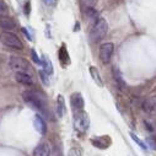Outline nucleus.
<instances>
[{
  "label": "nucleus",
  "instance_id": "23",
  "mask_svg": "<svg viewBox=\"0 0 156 156\" xmlns=\"http://www.w3.org/2000/svg\"><path fill=\"white\" fill-rule=\"evenodd\" d=\"M98 0H81V4L85 9H89V8H94L96 4H97Z\"/></svg>",
  "mask_w": 156,
  "mask_h": 156
},
{
  "label": "nucleus",
  "instance_id": "21",
  "mask_svg": "<svg viewBox=\"0 0 156 156\" xmlns=\"http://www.w3.org/2000/svg\"><path fill=\"white\" fill-rule=\"evenodd\" d=\"M66 156H83V149L79 147V146H73L68 151Z\"/></svg>",
  "mask_w": 156,
  "mask_h": 156
},
{
  "label": "nucleus",
  "instance_id": "5",
  "mask_svg": "<svg viewBox=\"0 0 156 156\" xmlns=\"http://www.w3.org/2000/svg\"><path fill=\"white\" fill-rule=\"evenodd\" d=\"M9 64H10V66H11L14 70H16L17 73H28L30 69H31L30 63H28L26 59L21 58V57H15V55L11 57L10 60H9Z\"/></svg>",
  "mask_w": 156,
  "mask_h": 156
},
{
  "label": "nucleus",
  "instance_id": "30",
  "mask_svg": "<svg viewBox=\"0 0 156 156\" xmlns=\"http://www.w3.org/2000/svg\"><path fill=\"white\" fill-rule=\"evenodd\" d=\"M22 32H23V33H25V34L27 36V40H30V41H32V37H31V34H30V33H28V32L26 31V28H22Z\"/></svg>",
  "mask_w": 156,
  "mask_h": 156
},
{
  "label": "nucleus",
  "instance_id": "20",
  "mask_svg": "<svg viewBox=\"0 0 156 156\" xmlns=\"http://www.w3.org/2000/svg\"><path fill=\"white\" fill-rule=\"evenodd\" d=\"M145 144H146L147 149L156 151V138L155 136H147L145 140Z\"/></svg>",
  "mask_w": 156,
  "mask_h": 156
},
{
  "label": "nucleus",
  "instance_id": "7",
  "mask_svg": "<svg viewBox=\"0 0 156 156\" xmlns=\"http://www.w3.org/2000/svg\"><path fill=\"white\" fill-rule=\"evenodd\" d=\"M91 144L101 150H106L112 145V139L109 135H98V136H94L90 139Z\"/></svg>",
  "mask_w": 156,
  "mask_h": 156
},
{
  "label": "nucleus",
  "instance_id": "26",
  "mask_svg": "<svg viewBox=\"0 0 156 156\" xmlns=\"http://www.w3.org/2000/svg\"><path fill=\"white\" fill-rule=\"evenodd\" d=\"M42 3L48 8H55L58 4V0H42Z\"/></svg>",
  "mask_w": 156,
  "mask_h": 156
},
{
  "label": "nucleus",
  "instance_id": "18",
  "mask_svg": "<svg viewBox=\"0 0 156 156\" xmlns=\"http://www.w3.org/2000/svg\"><path fill=\"white\" fill-rule=\"evenodd\" d=\"M85 14H86V17L89 19V21H91V22H94V23L98 20V12H97L94 8H89V9H86Z\"/></svg>",
  "mask_w": 156,
  "mask_h": 156
},
{
  "label": "nucleus",
  "instance_id": "8",
  "mask_svg": "<svg viewBox=\"0 0 156 156\" xmlns=\"http://www.w3.org/2000/svg\"><path fill=\"white\" fill-rule=\"evenodd\" d=\"M70 106L73 107V109L76 112V111H83L84 107H85V101H84V97L80 92H74L71 96H70Z\"/></svg>",
  "mask_w": 156,
  "mask_h": 156
},
{
  "label": "nucleus",
  "instance_id": "13",
  "mask_svg": "<svg viewBox=\"0 0 156 156\" xmlns=\"http://www.w3.org/2000/svg\"><path fill=\"white\" fill-rule=\"evenodd\" d=\"M55 112L58 118H63L65 112H66V107H65V100L63 97V95H58L57 96V101H55Z\"/></svg>",
  "mask_w": 156,
  "mask_h": 156
},
{
  "label": "nucleus",
  "instance_id": "11",
  "mask_svg": "<svg viewBox=\"0 0 156 156\" xmlns=\"http://www.w3.org/2000/svg\"><path fill=\"white\" fill-rule=\"evenodd\" d=\"M143 109L149 114H156V96L147 97L143 103Z\"/></svg>",
  "mask_w": 156,
  "mask_h": 156
},
{
  "label": "nucleus",
  "instance_id": "14",
  "mask_svg": "<svg viewBox=\"0 0 156 156\" xmlns=\"http://www.w3.org/2000/svg\"><path fill=\"white\" fill-rule=\"evenodd\" d=\"M15 79H16L17 83H20V84H22V85H27V86L33 85L32 77H31L27 73H16V74H15Z\"/></svg>",
  "mask_w": 156,
  "mask_h": 156
},
{
  "label": "nucleus",
  "instance_id": "27",
  "mask_svg": "<svg viewBox=\"0 0 156 156\" xmlns=\"http://www.w3.org/2000/svg\"><path fill=\"white\" fill-rule=\"evenodd\" d=\"M23 11H25V15H26V16H30V14H31V2H30V0L25 3V9H23Z\"/></svg>",
  "mask_w": 156,
  "mask_h": 156
},
{
  "label": "nucleus",
  "instance_id": "24",
  "mask_svg": "<svg viewBox=\"0 0 156 156\" xmlns=\"http://www.w3.org/2000/svg\"><path fill=\"white\" fill-rule=\"evenodd\" d=\"M8 12H9L8 5L3 2V0H0V16H6Z\"/></svg>",
  "mask_w": 156,
  "mask_h": 156
},
{
  "label": "nucleus",
  "instance_id": "29",
  "mask_svg": "<svg viewBox=\"0 0 156 156\" xmlns=\"http://www.w3.org/2000/svg\"><path fill=\"white\" fill-rule=\"evenodd\" d=\"M144 124H145V128L149 130V132H154L155 128H152V124H150L147 121H144Z\"/></svg>",
  "mask_w": 156,
  "mask_h": 156
},
{
  "label": "nucleus",
  "instance_id": "1",
  "mask_svg": "<svg viewBox=\"0 0 156 156\" xmlns=\"http://www.w3.org/2000/svg\"><path fill=\"white\" fill-rule=\"evenodd\" d=\"M22 98L28 106H31V108L43 112V113L46 112L47 101H46L44 96L41 95L40 92L33 91V90H26L22 92Z\"/></svg>",
  "mask_w": 156,
  "mask_h": 156
},
{
  "label": "nucleus",
  "instance_id": "16",
  "mask_svg": "<svg viewBox=\"0 0 156 156\" xmlns=\"http://www.w3.org/2000/svg\"><path fill=\"white\" fill-rule=\"evenodd\" d=\"M90 75L94 79V81L100 86V87H103V81L101 79V75H100V71L97 70L96 66H90Z\"/></svg>",
  "mask_w": 156,
  "mask_h": 156
},
{
  "label": "nucleus",
  "instance_id": "6",
  "mask_svg": "<svg viewBox=\"0 0 156 156\" xmlns=\"http://www.w3.org/2000/svg\"><path fill=\"white\" fill-rule=\"evenodd\" d=\"M113 51H114V44L111 43V42L103 43V44L100 47V59H101V62H102L103 64H108V63L111 62Z\"/></svg>",
  "mask_w": 156,
  "mask_h": 156
},
{
  "label": "nucleus",
  "instance_id": "12",
  "mask_svg": "<svg viewBox=\"0 0 156 156\" xmlns=\"http://www.w3.org/2000/svg\"><path fill=\"white\" fill-rule=\"evenodd\" d=\"M32 156H51V146L48 143H41L34 147Z\"/></svg>",
  "mask_w": 156,
  "mask_h": 156
},
{
  "label": "nucleus",
  "instance_id": "28",
  "mask_svg": "<svg viewBox=\"0 0 156 156\" xmlns=\"http://www.w3.org/2000/svg\"><path fill=\"white\" fill-rule=\"evenodd\" d=\"M40 75H41V79H42V81H43L46 85H48V84H49V81L47 80V74H46L44 71H40Z\"/></svg>",
  "mask_w": 156,
  "mask_h": 156
},
{
  "label": "nucleus",
  "instance_id": "4",
  "mask_svg": "<svg viewBox=\"0 0 156 156\" xmlns=\"http://www.w3.org/2000/svg\"><path fill=\"white\" fill-rule=\"evenodd\" d=\"M0 42H2L5 47H9V48H14V49H19V51L23 49V43L12 32H2L0 33Z\"/></svg>",
  "mask_w": 156,
  "mask_h": 156
},
{
  "label": "nucleus",
  "instance_id": "31",
  "mask_svg": "<svg viewBox=\"0 0 156 156\" xmlns=\"http://www.w3.org/2000/svg\"><path fill=\"white\" fill-rule=\"evenodd\" d=\"M79 27H80V25H79V22H77V23L75 25V28H74V31H79V30H80Z\"/></svg>",
  "mask_w": 156,
  "mask_h": 156
},
{
  "label": "nucleus",
  "instance_id": "10",
  "mask_svg": "<svg viewBox=\"0 0 156 156\" xmlns=\"http://www.w3.org/2000/svg\"><path fill=\"white\" fill-rule=\"evenodd\" d=\"M33 127H34V129L38 133H40L41 135H46V133H47V124H46V122L43 121V118H42L40 114H36L34 115Z\"/></svg>",
  "mask_w": 156,
  "mask_h": 156
},
{
  "label": "nucleus",
  "instance_id": "25",
  "mask_svg": "<svg viewBox=\"0 0 156 156\" xmlns=\"http://www.w3.org/2000/svg\"><path fill=\"white\" fill-rule=\"evenodd\" d=\"M31 55H32V59H33V62H34L36 64H38V65H42V64H43V63H42V59L38 57V54L36 53L34 49H31Z\"/></svg>",
  "mask_w": 156,
  "mask_h": 156
},
{
  "label": "nucleus",
  "instance_id": "17",
  "mask_svg": "<svg viewBox=\"0 0 156 156\" xmlns=\"http://www.w3.org/2000/svg\"><path fill=\"white\" fill-rule=\"evenodd\" d=\"M42 66L44 68V73L47 75H51L53 74V64H52V60L49 59V57L47 54H43V59H42Z\"/></svg>",
  "mask_w": 156,
  "mask_h": 156
},
{
  "label": "nucleus",
  "instance_id": "22",
  "mask_svg": "<svg viewBox=\"0 0 156 156\" xmlns=\"http://www.w3.org/2000/svg\"><path fill=\"white\" fill-rule=\"evenodd\" d=\"M130 138H132V139H133V140H134V141H135V143H136V144H138V145H139V146H140L143 150H147V146H146L145 141L140 140V139H139V138H138V136H136L134 133H130Z\"/></svg>",
  "mask_w": 156,
  "mask_h": 156
},
{
  "label": "nucleus",
  "instance_id": "19",
  "mask_svg": "<svg viewBox=\"0 0 156 156\" xmlns=\"http://www.w3.org/2000/svg\"><path fill=\"white\" fill-rule=\"evenodd\" d=\"M113 75H114V79H115V81L118 83V85L121 86V89H124V87H126L124 80L122 79V75H121L119 70L117 69V68H113Z\"/></svg>",
  "mask_w": 156,
  "mask_h": 156
},
{
  "label": "nucleus",
  "instance_id": "3",
  "mask_svg": "<svg viewBox=\"0 0 156 156\" xmlns=\"http://www.w3.org/2000/svg\"><path fill=\"white\" fill-rule=\"evenodd\" d=\"M74 128L79 133H86L90 127V117L89 114L83 109V111H76L74 113Z\"/></svg>",
  "mask_w": 156,
  "mask_h": 156
},
{
  "label": "nucleus",
  "instance_id": "2",
  "mask_svg": "<svg viewBox=\"0 0 156 156\" xmlns=\"http://www.w3.org/2000/svg\"><path fill=\"white\" fill-rule=\"evenodd\" d=\"M108 32V23L105 19L100 17L92 26L91 32H90V38L92 42H100L106 37Z\"/></svg>",
  "mask_w": 156,
  "mask_h": 156
},
{
  "label": "nucleus",
  "instance_id": "15",
  "mask_svg": "<svg viewBox=\"0 0 156 156\" xmlns=\"http://www.w3.org/2000/svg\"><path fill=\"white\" fill-rule=\"evenodd\" d=\"M58 57H59V60L62 62V64L65 66V65H69L70 64V57H69V53H68V49L65 48V44L63 43L59 52H58Z\"/></svg>",
  "mask_w": 156,
  "mask_h": 156
},
{
  "label": "nucleus",
  "instance_id": "9",
  "mask_svg": "<svg viewBox=\"0 0 156 156\" xmlns=\"http://www.w3.org/2000/svg\"><path fill=\"white\" fill-rule=\"evenodd\" d=\"M16 28V22L9 16H0V30L3 32H11Z\"/></svg>",
  "mask_w": 156,
  "mask_h": 156
}]
</instances>
